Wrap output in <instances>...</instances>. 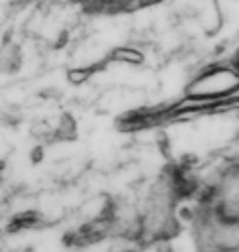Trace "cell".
Wrapping results in <instances>:
<instances>
[{
	"instance_id": "6da1fadb",
	"label": "cell",
	"mask_w": 239,
	"mask_h": 252,
	"mask_svg": "<svg viewBox=\"0 0 239 252\" xmlns=\"http://www.w3.org/2000/svg\"><path fill=\"white\" fill-rule=\"evenodd\" d=\"M40 224H41L40 213H36V211H22V213H16L14 217H10V220L6 222L4 230L8 234H16V232H22V230H28V228H38Z\"/></svg>"
},
{
	"instance_id": "7a4b0ae2",
	"label": "cell",
	"mask_w": 239,
	"mask_h": 252,
	"mask_svg": "<svg viewBox=\"0 0 239 252\" xmlns=\"http://www.w3.org/2000/svg\"><path fill=\"white\" fill-rule=\"evenodd\" d=\"M87 75H89V71H85V69H71V71H67V79L71 81V83H83L85 79H87Z\"/></svg>"
},
{
	"instance_id": "3957f363",
	"label": "cell",
	"mask_w": 239,
	"mask_h": 252,
	"mask_svg": "<svg viewBox=\"0 0 239 252\" xmlns=\"http://www.w3.org/2000/svg\"><path fill=\"white\" fill-rule=\"evenodd\" d=\"M30 158H32V161H36V163H38V161L41 159V148H34V150H32V154H30Z\"/></svg>"
},
{
	"instance_id": "277c9868",
	"label": "cell",
	"mask_w": 239,
	"mask_h": 252,
	"mask_svg": "<svg viewBox=\"0 0 239 252\" xmlns=\"http://www.w3.org/2000/svg\"><path fill=\"white\" fill-rule=\"evenodd\" d=\"M4 169H6V159H0V175L4 173Z\"/></svg>"
}]
</instances>
